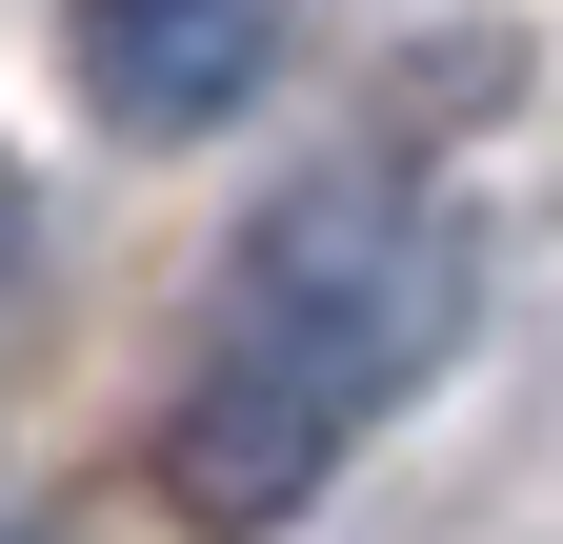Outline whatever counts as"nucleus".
<instances>
[{"label": "nucleus", "instance_id": "obj_1", "mask_svg": "<svg viewBox=\"0 0 563 544\" xmlns=\"http://www.w3.org/2000/svg\"><path fill=\"white\" fill-rule=\"evenodd\" d=\"M463 344V222L383 162H322L282 182L242 262H222V323H201V363L162 403V504L201 544H262L342 485V444L383 424V403Z\"/></svg>", "mask_w": 563, "mask_h": 544}, {"label": "nucleus", "instance_id": "obj_2", "mask_svg": "<svg viewBox=\"0 0 563 544\" xmlns=\"http://www.w3.org/2000/svg\"><path fill=\"white\" fill-rule=\"evenodd\" d=\"M81 61L121 121H222L282 61V0H81Z\"/></svg>", "mask_w": 563, "mask_h": 544}, {"label": "nucleus", "instance_id": "obj_3", "mask_svg": "<svg viewBox=\"0 0 563 544\" xmlns=\"http://www.w3.org/2000/svg\"><path fill=\"white\" fill-rule=\"evenodd\" d=\"M0 262H21V162H0Z\"/></svg>", "mask_w": 563, "mask_h": 544}, {"label": "nucleus", "instance_id": "obj_4", "mask_svg": "<svg viewBox=\"0 0 563 544\" xmlns=\"http://www.w3.org/2000/svg\"><path fill=\"white\" fill-rule=\"evenodd\" d=\"M0 544H60V524H41V504H0Z\"/></svg>", "mask_w": 563, "mask_h": 544}]
</instances>
